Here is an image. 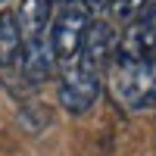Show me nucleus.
<instances>
[{
    "label": "nucleus",
    "instance_id": "7ed1b4c3",
    "mask_svg": "<svg viewBox=\"0 0 156 156\" xmlns=\"http://www.w3.org/2000/svg\"><path fill=\"white\" fill-rule=\"evenodd\" d=\"M112 56L156 66V3H150V6L125 28V34H119Z\"/></svg>",
    "mask_w": 156,
    "mask_h": 156
},
{
    "label": "nucleus",
    "instance_id": "20e7f679",
    "mask_svg": "<svg viewBox=\"0 0 156 156\" xmlns=\"http://www.w3.org/2000/svg\"><path fill=\"white\" fill-rule=\"evenodd\" d=\"M100 84H103V75H97V72H87L81 66L62 69V84H59V103H62V109H69L75 115L87 112L97 103V97H100Z\"/></svg>",
    "mask_w": 156,
    "mask_h": 156
},
{
    "label": "nucleus",
    "instance_id": "9b49d317",
    "mask_svg": "<svg viewBox=\"0 0 156 156\" xmlns=\"http://www.w3.org/2000/svg\"><path fill=\"white\" fill-rule=\"evenodd\" d=\"M0 3H3V0H0Z\"/></svg>",
    "mask_w": 156,
    "mask_h": 156
},
{
    "label": "nucleus",
    "instance_id": "0eeeda50",
    "mask_svg": "<svg viewBox=\"0 0 156 156\" xmlns=\"http://www.w3.org/2000/svg\"><path fill=\"white\" fill-rule=\"evenodd\" d=\"M59 0H22L19 9H16V22H19V31H22V41H37L44 37V28L53 19V9H56Z\"/></svg>",
    "mask_w": 156,
    "mask_h": 156
},
{
    "label": "nucleus",
    "instance_id": "6e6552de",
    "mask_svg": "<svg viewBox=\"0 0 156 156\" xmlns=\"http://www.w3.org/2000/svg\"><path fill=\"white\" fill-rule=\"evenodd\" d=\"M22 31L12 9H0V69L12 66L22 56Z\"/></svg>",
    "mask_w": 156,
    "mask_h": 156
},
{
    "label": "nucleus",
    "instance_id": "423d86ee",
    "mask_svg": "<svg viewBox=\"0 0 156 156\" xmlns=\"http://www.w3.org/2000/svg\"><path fill=\"white\" fill-rule=\"evenodd\" d=\"M22 78L28 84H44L50 75H53V53H50V44L44 37H37V41H25L22 44Z\"/></svg>",
    "mask_w": 156,
    "mask_h": 156
},
{
    "label": "nucleus",
    "instance_id": "9d476101",
    "mask_svg": "<svg viewBox=\"0 0 156 156\" xmlns=\"http://www.w3.org/2000/svg\"><path fill=\"white\" fill-rule=\"evenodd\" d=\"M81 6H87V12H103V9H109L112 0H78Z\"/></svg>",
    "mask_w": 156,
    "mask_h": 156
},
{
    "label": "nucleus",
    "instance_id": "f03ea898",
    "mask_svg": "<svg viewBox=\"0 0 156 156\" xmlns=\"http://www.w3.org/2000/svg\"><path fill=\"white\" fill-rule=\"evenodd\" d=\"M87 28H90V12H87V6L78 3V0H66V3L56 9L47 44H50L53 59L62 69H69L78 59V50H81V41H84Z\"/></svg>",
    "mask_w": 156,
    "mask_h": 156
},
{
    "label": "nucleus",
    "instance_id": "1a4fd4ad",
    "mask_svg": "<svg viewBox=\"0 0 156 156\" xmlns=\"http://www.w3.org/2000/svg\"><path fill=\"white\" fill-rule=\"evenodd\" d=\"M150 3H153V0H112V3H109V12H112V19H115V22L131 25V22H134V19H137Z\"/></svg>",
    "mask_w": 156,
    "mask_h": 156
},
{
    "label": "nucleus",
    "instance_id": "39448f33",
    "mask_svg": "<svg viewBox=\"0 0 156 156\" xmlns=\"http://www.w3.org/2000/svg\"><path fill=\"white\" fill-rule=\"evenodd\" d=\"M115 41H119V34H115V28L109 22H90V28L81 41V50H78V59L72 66H81L87 72L103 75L112 53H115Z\"/></svg>",
    "mask_w": 156,
    "mask_h": 156
},
{
    "label": "nucleus",
    "instance_id": "f257e3e1",
    "mask_svg": "<svg viewBox=\"0 0 156 156\" xmlns=\"http://www.w3.org/2000/svg\"><path fill=\"white\" fill-rule=\"evenodd\" d=\"M109 90L128 112L156 106V66L131 59H109Z\"/></svg>",
    "mask_w": 156,
    "mask_h": 156
}]
</instances>
